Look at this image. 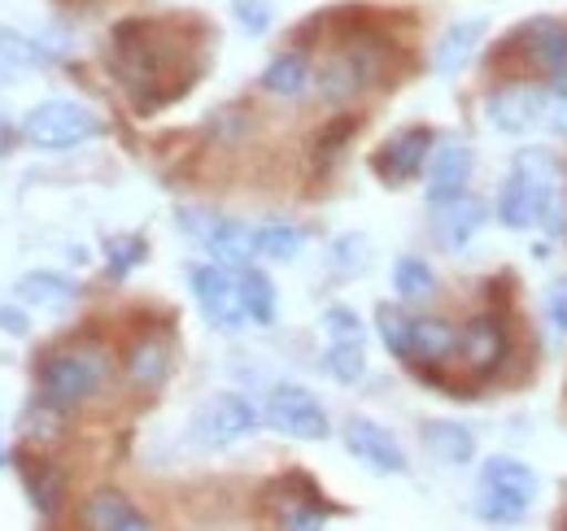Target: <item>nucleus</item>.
Returning <instances> with one entry per match:
<instances>
[{
  "label": "nucleus",
  "instance_id": "f257e3e1",
  "mask_svg": "<svg viewBox=\"0 0 567 531\" xmlns=\"http://www.w3.org/2000/svg\"><path fill=\"white\" fill-rule=\"evenodd\" d=\"M110 375V353L101 344H74L40 366V397L53 409H71L92 397Z\"/></svg>",
  "mask_w": 567,
  "mask_h": 531
},
{
  "label": "nucleus",
  "instance_id": "f03ea898",
  "mask_svg": "<svg viewBox=\"0 0 567 531\" xmlns=\"http://www.w3.org/2000/svg\"><path fill=\"white\" fill-rule=\"evenodd\" d=\"M528 184V192L537 200V222L550 236H567V170L550 148H524L515 157V166Z\"/></svg>",
  "mask_w": 567,
  "mask_h": 531
},
{
  "label": "nucleus",
  "instance_id": "7ed1b4c3",
  "mask_svg": "<svg viewBox=\"0 0 567 531\" xmlns=\"http://www.w3.org/2000/svg\"><path fill=\"white\" fill-rule=\"evenodd\" d=\"M105 132V123L87 110V105H79V101H44V105H35L27 118H22V135H27V144H35V148H74V144H83V139H96V135Z\"/></svg>",
  "mask_w": 567,
  "mask_h": 531
},
{
  "label": "nucleus",
  "instance_id": "20e7f679",
  "mask_svg": "<svg viewBox=\"0 0 567 531\" xmlns=\"http://www.w3.org/2000/svg\"><path fill=\"white\" fill-rule=\"evenodd\" d=\"M179 227L193 240H202L223 270L227 266H240L245 270V266L258 258L254 253V227H245L236 218H223V214H210V209H179Z\"/></svg>",
  "mask_w": 567,
  "mask_h": 531
},
{
  "label": "nucleus",
  "instance_id": "39448f33",
  "mask_svg": "<svg viewBox=\"0 0 567 531\" xmlns=\"http://www.w3.org/2000/svg\"><path fill=\"white\" fill-rule=\"evenodd\" d=\"M258 431V409L240 393H218L193 414V445L202 449H227Z\"/></svg>",
  "mask_w": 567,
  "mask_h": 531
},
{
  "label": "nucleus",
  "instance_id": "423d86ee",
  "mask_svg": "<svg viewBox=\"0 0 567 531\" xmlns=\"http://www.w3.org/2000/svg\"><path fill=\"white\" fill-rule=\"evenodd\" d=\"M267 423L292 436V440H328L332 436V423H328V409L319 405L315 393L297 388V384H280L271 388L267 397Z\"/></svg>",
  "mask_w": 567,
  "mask_h": 531
},
{
  "label": "nucleus",
  "instance_id": "0eeeda50",
  "mask_svg": "<svg viewBox=\"0 0 567 531\" xmlns=\"http://www.w3.org/2000/svg\"><path fill=\"white\" fill-rule=\"evenodd\" d=\"M188 283H193V296H197L202 314L210 319V327H218V332H240L245 327L249 314L240 305V288L223 266H193Z\"/></svg>",
  "mask_w": 567,
  "mask_h": 531
},
{
  "label": "nucleus",
  "instance_id": "6e6552de",
  "mask_svg": "<svg viewBox=\"0 0 567 531\" xmlns=\"http://www.w3.org/2000/svg\"><path fill=\"white\" fill-rule=\"evenodd\" d=\"M346 445L362 466L380 470V475H402L406 470V454L398 445V436L371 418H350L346 423Z\"/></svg>",
  "mask_w": 567,
  "mask_h": 531
},
{
  "label": "nucleus",
  "instance_id": "1a4fd4ad",
  "mask_svg": "<svg viewBox=\"0 0 567 531\" xmlns=\"http://www.w3.org/2000/svg\"><path fill=\"white\" fill-rule=\"evenodd\" d=\"M519 49L546 79L567 83V22H559V18H533L519 31Z\"/></svg>",
  "mask_w": 567,
  "mask_h": 531
},
{
  "label": "nucleus",
  "instance_id": "9d476101",
  "mask_svg": "<svg viewBox=\"0 0 567 531\" xmlns=\"http://www.w3.org/2000/svg\"><path fill=\"white\" fill-rule=\"evenodd\" d=\"M485 114L502 135H524L542 127V87L528 83H506L485 101Z\"/></svg>",
  "mask_w": 567,
  "mask_h": 531
},
{
  "label": "nucleus",
  "instance_id": "9b49d317",
  "mask_svg": "<svg viewBox=\"0 0 567 531\" xmlns=\"http://www.w3.org/2000/svg\"><path fill=\"white\" fill-rule=\"evenodd\" d=\"M467 175H472V148L463 139L432 144V157H427V200L441 205V200L450 197H463L467 192Z\"/></svg>",
  "mask_w": 567,
  "mask_h": 531
},
{
  "label": "nucleus",
  "instance_id": "f8f14e48",
  "mask_svg": "<svg viewBox=\"0 0 567 531\" xmlns=\"http://www.w3.org/2000/svg\"><path fill=\"white\" fill-rule=\"evenodd\" d=\"M432 132L427 127H411V132H398L380 153H375V170L389 179V184H406L424 170V162L432 157Z\"/></svg>",
  "mask_w": 567,
  "mask_h": 531
},
{
  "label": "nucleus",
  "instance_id": "ddd939ff",
  "mask_svg": "<svg viewBox=\"0 0 567 531\" xmlns=\"http://www.w3.org/2000/svg\"><path fill=\"white\" fill-rule=\"evenodd\" d=\"M83 528L87 531H157L141 510L132 506V497L114 492V488H101L83 501Z\"/></svg>",
  "mask_w": 567,
  "mask_h": 531
},
{
  "label": "nucleus",
  "instance_id": "4468645a",
  "mask_svg": "<svg viewBox=\"0 0 567 531\" xmlns=\"http://www.w3.org/2000/svg\"><path fill=\"white\" fill-rule=\"evenodd\" d=\"M375 79V62H371V49H346V53H337L328 66H323V79H319V87H323V101H350L354 92H362L367 83Z\"/></svg>",
  "mask_w": 567,
  "mask_h": 531
},
{
  "label": "nucleus",
  "instance_id": "2eb2a0df",
  "mask_svg": "<svg viewBox=\"0 0 567 531\" xmlns=\"http://www.w3.org/2000/svg\"><path fill=\"white\" fill-rule=\"evenodd\" d=\"M481 222H485V205L472 197V192H463V197H450L436 205V240L445 244V249H467L472 244V236L481 231Z\"/></svg>",
  "mask_w": 567,
  "mask_h": 531
},
{
  "label": "nucleus",
  "instance_id": "dca6fc26",
  "mask_svg": "<svg viewBox=\"0 0 567 531\" xmlns=\"http://www.w3.org/2000/svg\"><path fill=\"white\" fill-rule=\"evenodd\" d=\"M18 296L27 301V305H40V310H66L79 301V288H74V279L66 274H58V270H27L22 279H18Z\"/></svg>",
  "mask_w": 567,
  "mask_h": 531
},
{
  "label": "nucleus",
  "instance_id": "f3484780",
  "mask_svg": "<svg viewBox=\"0 0 567 531\" xmlns=\"http://www.w3.org/2000/svg\"><path fill=\"white\" fill-rule=\"evenodd\" d=\"M424 449L445 466H467L476 458V436L463 427V423H450V418H436L424 423Z\"/></svg>",
  "mask_w": 567,
  "mask_h": 531
},
{
  "label": "nucleus",
  "instance_id": "a211bd4d",
  "mask_svg": "<svg viewBox=\"0 0 567 531\" xmlns=\"http://www.w3.org/2000/svg\"><path fill=\"white\" fill-rule=\"evenodd\" d=\"M458 353L467 357L472 371H494L506 353V335L494 319H472L467 332H458Z\"/></svg>",
  "mask_w": 567,
  "mask_h": 531
},
{
  "label": "nucleus",
  "instance_id": "6ab92c4d",
  "mask_svg": "<svg viewBox=\"0 0 567 531\" xmlns=\"http://www.w3.org/2000/svg\"><path fill=\"white\" fill-rule=\"evenodd\" d=\"M485 40V22H454L445 27V35L436 40V53H432V66L441 74H458V70L472 62L476 44Z\"/></svg>",
  "mask_w": 567,
  "mask_h": 531
},
{
  "label": "nucleus",
  "instance_id": "aec40b11",
  "mask_svg": "<svg viewBox=\"0 0 567 531\" xmlns=\"http://www.w3.org/2000/svg\"><path fill=\"white\" fill-rule=\"evenodd\" d=\"M458 353V332L445 319H411V362H445Z\"/></svg>",
  "mask_w": 567,
  "mask_h": 531
},
{
  "label": "nucleus",
  "instance_id": "412c9836",
  "mask_svg": "<svg viewBox=\"0 0 567 531\" xmlns=\"http://www.w3.org/2000/svg\"><path fill=\"white\" fill-rule=\"evenodd\" d=\"M166 371H171V348H166V340L144 335V340H136V344L127 348V379H132L136 388H157V384L166 379Z\"/></svg>",
  "mask_w": 567,
  "mask_h": 531
},
{
  "label": "nucleus",
  "instance_id": "4be33fe9",
  "mask_svg": "<svg viewBox=\"0 0 567 531\" xmlns=\"http://www.w3.org/2000/svg\"><path fill=\"white\" fill-rule=\"evenodd\" d=\"M481 483L494 488V492H506V497H519L528 506L537 497V475L524 462H515V458H489L485 470H481Z\"/></svg>",
  "mask_w": 567,
  "mask_h": 531
},
{
  "label": "nucleus",
  "instance_id": "5701e85b",
  "mask_svg": "<svg viewBox=\"0 0 567 531\" xmlns=\"http://www.w3.org/2000/svg\"><path fill=\"white\" fill-rule=\"evenodd\" d=\"M497 218H502V227H511V231H528V227L537 222V200H533V192H528V184H524L519 170H511L506 184H502V192H497Z\"/></svg>",
  "mask_w": 567,
  "mask_h": 531
},
{
  "label": "nucleus",
  "instance_id": "b1692460",
  "mask_svg": "<svg viewBox=\"0 0 567 531\" xmlns=\"http://www.w3.org/2000/svg\"><path fill=\"white\" fill-rule=\"evenodd\" d=\"M236 288H240L245 314H249L258 327H271V323H276V288H271V279H267L262 270L245 266V270L236 274Z\"/></svg>",
  "mask_w": 567,
  "mask_h": 531
},
{
  "label": "nucleus",
  "instance_id": "393cba45",
  "mask_svg": "<svg viewBox=\"0 0 567 531\" xmlns=\"http://www.w3.org/2000/svg\"><path fill=\"white\" fill-rule=\"evenodd\" d=\"M301 249H306V231H301V227H292V222H267V227H254V253H258V258L292 262Z\"/></svg>",
  "mask_w": 567,
  "mask_h": 531
},
{
  "label": "nucleus",
  "instance_id": "a878e982",
  "mask_svg": "<svg viewBox=\"0 0 567 531\" xmlns=\"http://www.w3.org/2000/svg\"><path fill=\"white\" fill-rule=\"evenodd\" d=\"M306 83H310V62H306V53H280L271 66L262 70V87H267L271 96H301Z\"/></svg>",
  "mask_w": 567,
  "mask_h": 531
},
{
  "label": "nucleus",
  "instance_id": "bb28decb",
  "mask_svg": "<svg viewBox=\"0 0 567 531\" xmlns=\"http://www.w3.org/2000/svg\"><path fill=\"white\" fill-rule=\"evenodd\" d=\"M393 288H398L402 301H427L432 288H436V274H432V266L424 258H402L393 266Z\"/></svg>",
  "mask_w": 567,
  "mask_h": 531
},
{
  "label": "nucleus",
  "instance_id": "cd10ccee",
  "mask_svg": "<svg viewBox=\"0 0 567 531\" xmlns=\"http://www.w3.org/2000/svg\"><path fill=\"white\" fill-rule=\"evenodd\" d=\"M375 327H380V340L389 344L393 357L411 362V319H406L398 305H380V310H375Z\"/></svg>",
  "mask_w": 567,
  "mask_h": 531
},
{
  "label": "nucleus",
  "instance_id": "c85d7f7f",
  "mask_svg": "<svg viewBox=\"0 0 567 531\" xmlns=\"http://www.w3.org/2000/svg\"><path fill=\"white\" fill-rule=\"evenodd\" d=\"M323 371H328L337 384H358L362 371H367V353H362V344H328V353H323Z\"/></svg>",
  "mask_w": 567,
  "mask_h": 531
},
{
  "label": "nucleus",
  "instance_id": "c756f323",
  "mask_svg": "<svg viewBox=\"0 0 567 531\" xmlns=\"http://www.w3.org/2000/svg\"><path fill=\"white\" fill-rule=\"evenodd\" d=\"M472 514H481L485 523H515V519H524V514H528V501L485 488V492L472 501Z\"/></svg>",
  "mask_w": 567,
  "mask_h": 531
},
{
  "label": "nucleus",
  "instance_id": "7c9ffc66",
  "mask_svg": "<svg viewBox=\"0 0 567 531\" xmlns=\"http://www.w3.org/2000/svg\"><path fill=\"white\" fill-rule=\"evenodd\" d=\"M144 262V240L141 236H114L105 244V266H110V279H127L136 266Z\"/></svg>",
  "mask_w": 567,
  "mask_h": 531
},
{
  "label": "nucleus",
  "instance_id": "2f4dec72",
  "mask_svg": "<svg viewBox=\"0 0 567 531\" xmlns=\"http://www.w3.org/2000/svg\"><path fill=\"white\" fill-rule=\"evenodd\" d=\"M27 492H31V501H35L40 510H58V497H62V475H58L49 462L31 466V470H27Z\"/></svg>",
  "mask_w": 567,
  "mask_h": 531
},
{
  "label": "nucleus",
  "instance_id": "473e14b6",
  "mask_svg": "<svg viewBox=\"0 0 567 531\" xmlns=\"http://www.w3.org/2000/svg\"><path fill=\"white\" fill-rule=\"evenodd\" d=\"M323 332H328V344H362V323L350 305H328Z\"/></svg>",
  "mask_w": 567,
  "mask_h": 531
},
{
  "label": "nucleus",
  "instance_id": "72a5a7b5",
  "mask_svg": "<svg viewBox=\"0 0 567 531\" xmlns=\"http://www.w3.org/2000/svg\"><path fill=\"white\" fill-rule=\"evenodd\" d=\"M542 127L550 135H567V83L542 87Z\"/></svg>",
  "mask_w": 567,
  "mask_h": 531
},
{
  "label": "nucleus",
  "instance_id": "f704fd0d",
  "mask_svg": "<svg viewBox=\"0 0 567 531\" xmlns=\"http://www.w3.org/2000/svg\"><path fill=\"white\" fill-rule=\"evenodd\" d=\"M0 62H13V66H35V62H40V49H35L27 35H18V31L0 27Z\"/></svg>",
  "mask_w": 567,
  "mask_h": 531
},
{
  "label": "nucleus",
  "instance_id": "c9c22d12",
  "mask_svg": "<svg viewBox=\"0 0 567 531\" xmlns=\"http://www.w3.org/2000/svg\"><path fill=\"white\" fill-rule=\"evenodd\" d=\"M362 262H367V240H362V236H341V240L332 244V266H337L341 274H354Z\"/></svg>",
  "mask_w": 567,
  "mask_h": 531
},
{
  "label": "nucleus",
  "instance_id": "e433bc0d",
  "mask_svg": "<svg viewBox=\"0 0 567 531\" xmlns=\"http://www.w3.org/2000/svg\"><path fill=\"white\" fill-rule=\"evenodd\" d=\"M231 9H236V22H240L249 35H262V31L271 27V4H267V0H236Z\"/></svg>",
  "mask_w": 567,
  "mask_h": 531
},
{
  "label": "nucleus",
  "instance_id": "4c0bfd02",
  "mask_svg": "<svg viewBox=\"0 0 567 531\" xmlns=\"http://www.w3.org/2000/svg\"><path fill=\"white\" fill-rule=\"evenodd\" d=\"M284 531H323V519H319L315 510L297 506V510H288V519H284Z\"/></svg>",
  "mask_w": 567,
  "mask_h": 531
},
{
  "label": "nucleus",
  "instance_id": "58836bf2",
  "mask_svg": "<svg viewBox=\"0 0 567 531\" xmlns=\"http://www.w3.org/2000/svg\"><path fill=\"white\" fill-rule=\"evenodd\" d=\"M0 332H9V335H27V314H18V310H9V305H0Z\"/></svg>",
  "mask_w": 567,
  "mask_h": 531
},
{
  "label": "nucleus",
  "instance_id": "ea45409f",
  "mask_svg": "<svg viewBox=\"0 0 567 531\" xmlns=\"http://www.w3.org/2000/svg\"><path fill=\"white\" fill-rule=\"evenodd\" d=\"M27 436H31V440H49V436H58V431H53V423H44V414H27Z\"/></svg>",
  "mask_w": 567,
  "mask_h": 531
},
{
  "label": "nucleus",
  "instance_id": "a19ab883",
  "mask_svg": "<svg viewBox=\"0 0 567 531\" xmlns=\"http://www.w3.org/2000/svg\"><path fill=\"white\" fill-rule=\"evenodd\" d=\"M550 314H555V323H559V327L567 332V288L559 292V296H555V301H550Z\"/></svg>",
  "mask_w": 567,
  "mask_h": 531
},
{
  "label": "nucleus",
  "instance_id": "79ce46f5",
  "mask_svg": "<svg viewBox=\"0 0 567 531\" xmlns=\"http://www.w3.org/2000/svg\"><path fill=\"white\" fill-rule=\"evenodd\" d=\"M0 466H9V458H4V445H0Z\"/></svg>",
  "mask_w": 567,
  "mask_h": 531
}]
</instances>
